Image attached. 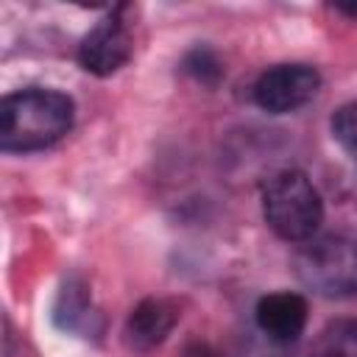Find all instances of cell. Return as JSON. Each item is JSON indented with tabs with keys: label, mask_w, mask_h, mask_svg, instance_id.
I'll return each mask as SVG.
<instances>
[{
	"label": "cell",
	"mask_w": 357,
	"mask_h": 357,
	"mask_svg": "<svg viewBox=\"0 0 357 357\" xmlns=\"http://www.w3.org/2000/svg\"><path fill=\"white\" fill-rule=\"evenodd\" d=\"M340 11L349 14V17H357V6H340Z\"/></svg>",
	"instance_id": "11"
},
{
	"label": "cell",
	"mask_w": 357,
	"mask_h": 357,
	"mask_svg": "<svg viewBox=\"0 0 357 357\" xmlns=\"http://www.w3.org/2000/svg\"><path fill=\"white\" fill-rule=\"evenodd\" d=\"M310 357H357V318H337L321 329Z\"/></svg>",
	"instance_id": "8"
},
{
	"label": "cell",
	"mask_w": 357,
	"mask_h": 357,
	"mask_svg": "<svg viewBox=\"0 0 357 357\" xmlns=\"http://www.w3.org/2000/svg\"><path fill=\"white\" fill-rule=\"evenodd\" d=\"M262 212L268 226L287 243H307L324 220L321 195L301 170H279L268 178Z\"/></svg>",
	"instance_id": "2"
},
{
	"label": "cell",
	"mask_w": 357,
	"mask_h": 357,
	"mask_svg": "<svg viewBox=\"0 0 357 357\" xmlns=\"http://www.w3.org/2000/svg\"><path fill=\"white\" fill-rule=\"evenodd\" d=\"M257 326L271 340L290 343L307 326V301L298 293H271L257 304Z\"/></svg>",
	"instance_id": "6"
},
{
	"label": "cell",
	"mask_w": 357,
	"mask_h": 357,
	"mask_svg": "<svg viewBox=\"0 0 357 357\" xmlns=\"http://www.w3.org/2000/svg\"><path fill=\"white\" fill-rule=\"evenodd\" d=\"M131 50H134L131 28L120 17V11H114V14L103 17L84 36V42L78 47V61L92 75H112L131 59Z\"/></svg>",
	"instance_id": "5"
},
{
	"label": "cell",
	"mask_w": 357,
	"mask_h": 357,
	"mask_svg": "<svg viewBox=\"0 0 357 357\" xmlns=\"http://www.w3.org/2000/svg\"><path fill=\"white\" fill-rule=\"evenodd\" d=\"M73 126V100L56 89H22L0 106V148L39 151L59 142Z\"/></svg>",
	"instance_id": "1"
},
{
	"label": "cell",
	"mask_w": 357,
	"mask_h": 357,
	"mask_svg": "<svg viewBox=\"0 0 357 357\" xmlns=\"http://www.w3.org/2000/svg\"><path fill=\"white\" fill-rule=\"evenodd\" d=\"M176 321H178V307L170 298H145L128 315L126 324L128 343L134 349H153L170 335Z\"/></svg>",
	"instance_id": "7"
},
{
	"label": "cell",
	"mask_w": 357,
	"mask_h": 357,
	"mask_svg": "<svg viewBox=\"0 0 357 357\" xmlns=\"http://www.w3.org/2000/svg\"><path fill=\"white\" fill-rule=\"evenodd\" d=\"M332 134L357 165V103H346L332 117Z\"/></svg>",
	"instance_id": "9"
},
{
	"label": "cell",
	"mask_w": 357,
	"mask_h": 357,
	"mask_svg": "<svg viewBox=\"0 0 357 357\" xmlns=\"http://www.w3.org/2000/svg\"><path fill=\"white\" fill-rule=\"evenodd\" d=\"M296 276L304 287L326 298L357 293V240L343 234L310 237L293 259Z\"/></svg>",
	"instance_id": "3"
},
{
	"label": "cell",
	"mask_w": 357,
	"mask_h": 357,
	"mask_svg": "<svg viewBox=\"0 0 357 357\" xmlns=\"http://www.w3.org/2000/svg\"><path fill=\"white\" fill-rule=\"evenodd\" d=\"M187 357H218L212 349H206V346H192L190 351H187Z\"/></svg>",
	"instance_id": "10"
},
{
	"label": "cell",
	"mask_w": 357,
	"mask_h": 357,
	"mask_svg": "<svg viewBox=\"0 0 357 357\" xmlns=\"http://www.w3.org/2000/svg\"><path fill=\"white\" fill-rule=\"evenodd\" d=\"M321 86V75L310 64H276L265 70L254 84V100L271 114H287L301 109Z\"/></svg>",
	"instance_id": "4"
}]
</instances>
